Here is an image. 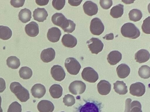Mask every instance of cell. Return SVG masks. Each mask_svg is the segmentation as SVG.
I'll return each mask as SVG.
<instances>
[{
  "label": "cell",
  "instance_id": "6da1fadb",
  "mask_svg": "<svg viewBox=\"0 0 150 112\" xmlns=\"http://www.w3.org/2000/svg\"><path fill=\"white\" fill-rule=\"evenodd\" d=\"M10 89L21 102H26L30 98L28 90L18 82H14L11 83L10 86Z\"/></svg>",
  "mask_w": 150,
  "mask_h": 112
},
{
  "label": "cell",
  "instance_id": "7a4b0ae2",
  "mask_svg": "<svg viewBox=\"0 0 150 112\" xmlns=\"http://www.w3.org/2000/svg\"><path fill=\"white\" fill-rule=\"evenodd\" d=\"M121 32L122 35L125 37L131 39H136L140 35L139 29L132 23H125L122 27Z\"/></svg>",
  "mask_w": 150,
  "mask_h": 112
},
{
  "label": "cell",
  "instance_id": "3957f363",
  "mask_svg": "<svg viewBox=\"0 0 150 112\" xmlns=\"http://www.w3.org/2000/svg\"><path fill=\"white\" fill-rule=\"evenodd\" d=\"M64 65L67 71L70 74L74 75L78 74L81 67L79 62L75 58L72 57L66 59Z\"/></svg>",
  "mask_w": 150,
  "mask_h": 112
},
{
  "label": "cell",
  "instance_id": "277c9868",
  "mask_svg": "<svg viewBox=\"0 0 150 112\" xmlns=\"http://www.w3.org/2000/svg\"><path fill=\"white\" fill-rule=\"evenodd\" d=\"M102 105L97 101L87 102L79 108V112H103Z\"/></svg>",
  "mask_w": 150,
  "mask_h": 112
},
{
  "label": "cell",
  "instance_id": "5b68a950",
  "mask_svg": "<svg viewBox=\"0 0 150 112\" xmlns=\"http://www.w3.org/2000/svg\"><path fill=\"white\" fill-rule=\"evenodd\" d=\"M81 76L84 80L91 83H95L99 78L97 72L90 67H86L83 69L81 73Z\"/></svg>",
  "mask_w": 150,
  "mask_h": 112
},
{
  "label": "cell",
  "instance_id": "8992f818",
  "mask_svg": "<svg viewBox=\"0 0 150 112\" xmlns=\"http://www.w3.org/2000/svg\"><path fill=\"white\" fill-rule=\"evenodd\" d=\"M88 48L93 54H97L103 50L104 45L101 41L96 38H92L86 42Z\"/></svg>",
  "mask_w": 150,
  "mask_h": 112
},
{
  "label": "cell",
  "instance_id": "52a82bcc",
  "mask_svg": "<svg viewBox=\"0 0 150 112\" xmlns=\"http://www.w3.org/2000/svg\"><path fill=\"white\" fill-rule=\"evenodd\" d=\"M90 29L92 34L95 35H99L103 32L104 26L99 18H95L91 21Z\"/></svg>",
  "mask_w": 150,
  "mask_h": 112
},
{
  "label": "cell",
  "instance_id": "ba28073f",
  "mask_svg": "<svg viewBox=\"0 0 150 112\" xmlns=\"http://www.w3.org/2000/svg\"><path fill=\"white\" fill-rule=\"evenodd\" d=\"M86 89V85L81 81L75 80L70 84L69 89V92L74 95L83 93Z\"/></svg>",
  "mask_w": 150,
  "mask_h": 112
},
{
  "label": "cell",
  "instance_id": "9c48e42d",
  "mask_svg": "<svg viewBox=\"0 0 150 112\" xmlns=\"http://www.w3.org/2000/svg\"><path fill=\"white\" fill-rule=\"evenodd\" d=\"M145 86L143 83L137 82L131 85L129 88V92L132 95L137 97H141L145 93Z\"/></svg>",
  "mask_w": 150,
  "mask_h": 112
},
{
  "label": "cell",
  "instance_id": "30bf717a",
  "mask_svg": "<svg viewBox=\"0 0 150 112\" xmlns=\"http://www.w3.org/2000/svg\"><path fill=\"white\" fill-rule=\"evenodd\" d=\"M51 74L56 81H61L65 78L66 74L63 68L58 65H54L51 68Z\"/></svg>",
  "mask_w": 150,
  "mask_h": 112
},
{
  "label": "cell",
  "instance_id": "8fae6325",
  "mask_svg": "<svg viewBox=\"0 0 150 112\" xmlns=\"http://www.w3.org/2000/svg\"><path fill=\"white\" fill-rule=\"evenodd\" d=\"M51 20L55 25L64 28L67 24L68 22L67 19L61 13H56L52 17Z\"/></svg>",
  "mask_w": 150,
  "mask_h": 112
},
{
  "label": "cell",
  "instance_id": "7c38bea8",
  "mask_svg": "<svg viewBox=\"0 0 150 112\" xmlns=\"http://www.w3.org/2000/svg\"><path fill=\"white\" fill-rule=\"evenodd\" d=\"M83 9L85 13L89 16H92L97 14L98 8L97 4L92 1H88L83 4Z\"/></svg>",
  "mask_w": 150,
  "mask_h": 112
},
{
  "label": "cell",
  "instance_id": "4fadbf2b",
  "mask_svg": "<svg viewBox=\"0 0 150 112\" xmlns=\"http://www.w3.org/2000/svg\"><path fill=\"white\" fill-rule=\"evenodd\" d=\"M61 32L59 29L53 27L49 29L47 34L48 40L52 43L58 42L61 35Z\"/></svg>",
  "mask_w": 150,
  "mask_h": 112
},
{
  "label": "cell",
  "instance_id": "5bb4252c",
  "mask_svg": "<svg viewBox=\"0 0 150 112\" xmlns=\"http://www.w3.org/2000/svg\"><path fill=\"white\" fill-rule=\"evenodd\" d=\"M55 52L52 48L43 50L40 54V58L44 62L48 63L52 61L54 58Z\"/></svg>",
  "mask_w": 150,
  "mask_h": 112
},
{
  "label": "cell",
  "instance_id": "9a60e30c",
  "mask_svg": "<svg viewBox=\"0 0 150 112\" xmlns=\"http://www.w3.org/2000/svg\"><path fill=\"white\" fill-rule=\"evenodd\" d=\"M37 108L40 112H52L54 109V106L51 102L43 100L38 103Z\"/></svg>",
  "mask_w": 150,
  "mask_h": 112
},
{
  "label": "cell",
  "instance_id": "2e32d148",
  "mask_svg": "<svg viewBox=\"0 0 150 112\" xmlns=\"http://www.w3.org/2000/svg\"><path fill=\"white\" fill-rule=\"evenodd\" d=\"M46 92L45 87L43 85L37 83L34 85L31 89L32 95L35 98H40L45 94Z\"/></svg>",
  "mask_w": 150,
  "mask_h": 112
},
{
  "label": "cell",
  "instance_id": "e0dca14e",
  "mask_svg": "<svg viewBox=\"0 0 150 112\" xmlns=\"http://www.w3.org/2000/svg\"><path fill=\"white\" fill-rule=\"evenodd\" d=\"M25 29L26 34L30 37H35L39 33L38 25L35 22L32 21L26 24Z\"/></svg>",
  "mask_w": 150,
  "mask_h": 112
},
{
  "label": "cell",
  "instance_id": "ac0fdd59",
  "mask_svg": "<svg viewBox=\"0 0 150 112\" xmlns=\"http://www.w3.org/2000/svg\"><path fill=\"white\" fill-rule=\"evenodd\" d=\"M97 88L98 92L102 95H106L110 92L111 85L108 81L102 80L98 83Z\"/></svg>",
  "mask_w": 150,
  "mask_h": 112
},
{
  "label": "cell",
  "instance_id": "d6986e66",
  "mask_svg": "<svg viewBox=\"0 0 150 112\" xmlns=\"http://www.w3.org/2000/svg\"><path fill=\"white\" fill-rule=\"evenodd\" d=\"M48 16L47 12L44 8H38L33 12L34 19L38 22H43Z\"/></svg>",
  "mask_w": 150,
  "mask_h": 112
},
{
  "label": "cell",
  "instance_id": "ffe728a7",
  "mask_svg": "<svg viewBox=\"0 0 150 112\" xmlns=\"http://www.w3.org/2000/svg\"><path fill=\"white\" fill-rule=\"evenodd\" d=\"M61 41L64 46L70 48H73L75 46L77 42L76 38L73 36L69 34L64 35Z\"/></svg>",
  "mask_w": 150,
  "mask_h": 112
},
{
  "label": "cell",
  "instance_id": "44dd1931",
  "mask_svg": "<svg viewBox=\"0 0 150 112\" xmlns=\"http://www.w3.org/2000/svg\"><path fill=\"white\" fill-rule=\"evenodd\" d=\"M150 58V54L147 50L142 49L138 51L135 55V59L137 62L142 63L148 61Z\"/></svg>",
  "mask_w": 150,
  "mask_h": 112
},
{
  "label": "cell",
  "instance_id": "7402d4cb",
  "mask_svg": "<svg viewBox=\"0 0 150 112\" xmlns=\"http://www.w3.org/2000/svg\"><path fill=\"white\" fill-rule=\"evenodd\" d=\"M122 58L121 53L117 50L111 51L107 56V60L111 65H115L118 63Z\"/></svg>",
  "mask_w": 150,
  "mask_h": 112
},
{
  "label": "cell",
  "instance_id": "603a6c76",
  "mask_svg": "<svg viewBox=\"0 0 150 112\" xmlns=\"http://www.w3.org/2000/svg\"><path fill=\"white\" fill-rule=\"evenodd\" d=\"M117 74L119 78H124L128 76L130 73L129 67L125 64H121L116 68Z\"/></svg>",
  "mask_w": 150,
  "mask_h": 112
},
{
  "label": "cell",
  "instance_id": "cb8c5ba5",
  "mask_svg": "<svg viewBox=\"0 0 150 112\" xmlns=\"http://www.w3.org/2000/svg\"><path fill=\"white\" fill-rule=\"evenodd\" d=\"M113 85L115 92L119 94L124 95L127 92V86L123 81L117 80Z\"/></svg>",
  "mask_w": 150,
  "mask_h": 112
},
{
  "label": "cell",
  "instance_id": "d4e9b609",
  "mask_svg": "<svg viewBox=\"0 0 150 112\" xmlns=\"http://www.w3.org/2000/svg\"><path fill=\"white\" fill-rule=\"evenodd\" d=\"M49 92L51 96L54 99H58L62 94L63 89L62 86L58 84H54L50 88Z\"/></svg>",
  "mask_w": 150,
  "mask_h": 112
},
{
  "label": "cell",
  "instance_id": "484cf974",
  "mask_svg": "<svg viewBox=\"0 0 150 112\" xmlns=\"http://www.w3.org/2000/svg\"><path fill=\"white\" fill-rule=\"evenodd\" d=\"M18 17L19 19L21 22L26 23L30 20L32 17L31 12L29 9L25 8L20 10Z\"/></svg>",
  "mask_w": 150,
  "mask_h": 112
},
{
  "label": "cell",
  "instance_id": "4316f807",
  "mask_svg": "<svg viewBox=\"0 0 150 112\" xmlns=\"http://www.w3.org/2000/svg\"><path fill=\"white\" fill-rule=\"evenodd\" d=\"M124 13V5L119 4L112 7L111 9L110 15L114 18L121 17Z\"/></svg>",
  "mask_w": 150,
  "mask_h": 112
},
{
  "label": "cell",
  "instance_id": "83f0119b",
  "mask_svg": "<svg viewBox=\"0 0 150 112\" xmlns=\"http://www.w3.org/2000/svg\"><path fill=\"white\" fill-rule=\"evenodd\" d=\"M12 35V31L8 27L0 26V38L3 40H7L10 38Z\"/></svg>",
  "mask_w": 150,
  "mask_h": 112
},
{
  "label": "cell",
  "instance_id": "f1b7e54d",
  "mask_svg": "<svg viewBox=\"0 0 150 112\" xmlns=\"http://www.w3.org/2000/svg\"><path fill=\"white\" fill-rule=\"evenodd\" d=\"M6 62L7 65L12 69H17L20 65L19 59L15 56H11L8 57Z\"/></svg>",
  "mask_w": 150,
  "mask_h": 112
},
{
  "label": "cell",
  "instance_id": "f546056e",
  "mask_svg": "<svg viewBox=\"0 0 150 112\" xmlns=\"http://www.w3.org/2000/svg\"><path fill=\"white\" fill-rule=\"evenodd\" d=\"M142 16L141 11L138 9H134L131 10L129 13V17L130 20L137 22L140 20Z\"/></svg>",
  "mask_w": 150,
  "mask_h": 112
},
{
  "label": "cell",
  "instance_id": "4dcf8cb0",
  "mask_svg": "<svg viewBox=\"0 0 150 112\" xmlns=\"http://www.w3.org/2000/svg\"><path fill=\"white\" fill-rule=\"evenodd\" d=\"M19 75L23 79L30 78L32 76L33 72L31 69L27 66L21 67L19 70Z\"/></svg>",
  "mask_w": 150,
  "mask_h": 112
},
{
  "label": "cell",
  "instance_id": "1f68e13d",
  "mask_svg": "<svg viewBox=\"0 0 150 112\" xmlns=\"http://www.w3.org/2000/svg\"><path fill=\"white\" fill-rule=\"evenodd\" d=\"M138 74L142 78L147 79L150 77V68L147 65L142 66L139 69Z\"/></svg>",
  "mask_w": 150,
  "mask_h": 112
},
{
  "label": "cell",
  "instance_id": "d6a6232c",
  "mask_svg": "<svg viewBox=\"0 0 150 112\" xmlns=\"http://www.w3.org/2000/svg\"><path fill=\"white\" fill-rule=\"evenodd\" d=\"M63 102L66 106H71L75 103V97L70 94L65 95L63 98Z\"/></svg>",
  "mask_w": 150,
  "mask_h": 112
},
{
  "label": "cell",
  "instance_id": "836d02e7",
  "mask_svg": "<svg viewBox=\"0 0 150 112\" xmlns=\"http://www.w3.org/2000/svg\"><path fill=\"white\" fill-rule=\"evenodd\" d=\"M21 105L17 102H12L9 106L7 112H21Z\"/></svg>",
  "mask_w": 150,
  "mask_h": 112
},
{
  "label": "cell",
  "instance_id": "e575fe53",
  "mask_svg": "<svg viewBox=\"0 0 150 112\" xmlns=\"http://www.w3.org/2000/svg\"><path fill=\"white\" fill-rule=\"evenodd\" d=\"M130 112H142L140 102L137 101H133L130 104Z\"/></svg>",
  "mask_w": 150,
  "mask_h": 112
},
{
  "label": "cell",
  "instance_id": "d590c367",
  "mask_svg": "<svg viewBox=\"0 0 150 112\" xmlns=\"http://www.w3.org/2000/svg\"><path fill=\"white\" fill-rule=\"evenodd\" d=\"M150 16L146 18L143 21L142 26V28L143 32L144 33L147 34H150Z\"/></svg>",
  "mask_w": 150,
  "mask_h": 112
},
{
  "label": "cell",
  "instance_id": "8d00e7d4",
  "mask_svg": "<svg viewBox=\"0 0 150 112\" xmlns=\"http://www.w3.org/2000/svg\"><path fill=\"white\" fill-rule=\"evenodd\" d=\"M65 4L64 0H54L52 1L53 7L57 10H60L64 7Z\"/></svg>",
  "mask_w": 150,
  "mask_h": 112
},
{
  "label": "cell",
  "instance_id": "74e56055",
  "mask_svg": "<svg viewBox=\"0 0 150 112\" xmlns=\"http://www.w3.org/2000/svg\"><path fill=\"white\" fill-rule=\"evenodd\" d=\"M100 4L103 9H108L112 5V0H100Z\"/></svg>",
  "mask_w": 150,
  "mask_h": 112
},
{
  "label": "cell",
  "instance_id": "f35d334b",
  "mask_svg": "<svg viewBox=\"0 0 150 112\" xmlns=\"http://www.w3.org/2000/svg\"><path fill=\"white\" fill-rule=\"evenodd\" d=\"M25 0H12L10 1L11 5L15 8H19L22 7L24 5Z\"/></svg>",
  "mask_w": 150,
  "mask_h": 112
},
{
  "label": "cell",
  "instance_id": "ab89813d",
  "mask_svg": "<svg viewBox=\"0 0 150 112\" xmlns=\"http://www.w3.org/2000/svg\"><path fill=\"white\" fill-rule=\"evenodd\" d=\"M6 88V83L4 79L0 78V92H3Z\"/></svg>",
  "mask_w": 150,
  "mask_h": 112
},
{
  "label": "cell",
  "instance_id": "60d3db41",
  "mask_svg": "<svg viewBox=\"0 0 150 112\" xmlns=\"http://www.w3.org/2000/svg\"><path fill=\"white\" fill-rule=\"evenodd\" d=\"M132 99L130 98H128L125 101V107L124 112H130V104Z\"/></svg>",
  "mask_w": 150,
  "mask_h": 112
},
{
  "label": "cell",
  "instance_id": "b9f144b4",
  "mask_svg": "<svg viewBox=\"0 0 150 112\" xmlns=\"http://www.w3.org/2000/svg\"><path fill=\"white\" fill-rule=\"evenodd\" d=\"M82 0H69L68 2L70 5L73 6H78L80 5Z\"/></svg>",
  "mask_w": 150,
  "mask_h": 112
},
{
  "label": "cell",
  "instance_id": "7bdbcfd3",
  "mask_svg": "<svg viewBox=\"0 0 150 112\" xmlns=\"http://www.w3.org/2000/svg\"><path fill=\"white\" fill-rule=\"evenodd\" d=\"M36 3L40 6H43L47 5L49 1V0H36L35 1Z\"/></svg>",
  "mask_w": 150,
  "mask_h": 112
},
{
  "label": "cell",
  "instance_id": "ee69618b",
  "mask_svg": "<svg viewBox=\"0 0 150 112\" xmlns=\"http://www.w3.org/2000/svg\"><path fill=\"white\" fill-rule=\"evenodd\" d=\"M114 38V34L112 33H110L106 34L103 38L106 40H112Z\"/></svg>",
  "mask_w": 150,
  "mask_h": 112
},
{
  "label": "cell",
  "instance_id": "f6af8a7d",
  "mask_svg": "<svg viewBox=\"0 0 150 112\" xmlns=\"http://www.w3.org/2000/svg\"><path fill=\"white\" fill-rule=\"evenodd\" d=\"M1 98L0 96V112H3L2 109L1 107Z\"/></svg>",
  "mask_w": 150,
  "mask_h": 112
},
{
  "label": "cell",
  "instance_id": "bcb514c9",
  "mask_svg": "<svg viewBox=\"0 0 150 112\" xmlns=\"http://www.w3.org/2000/svg\"><path fill=\"white\" fill-rule=\"evenodd\" d=\"M64 112V111H62V112Z\"/></svg>",
  "mask_w": 150,
  "mask_h": 112
},
{
  "label": "cell",
  "instance_id": "7dc6e473",
  "mask_svg": "<svg viewBox=\"0 0 150 112\" xmlns=\"http://www.w3.org/2000/svg\"><path fill=\"white\" fill-rule=\"evenodd\" d=\"M29 112V111H28V112Z\"/></svg>",
  "mask_w": 150,
  "mask_h": 112
}]
</instances>
